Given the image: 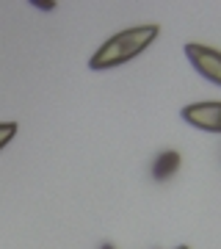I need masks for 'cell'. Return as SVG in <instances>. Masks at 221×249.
I'll list each match as a JSON object with an SVG mask.
<instances>
[{
	"label": "cell",
	"instance_id": "cell-1",
	"mask_svg": "<svg viewBox=\"0 0 221 249\" xmlns=\"http://www.w3.org/2000/svg\"><path fill=\"white\" fill-rule=\"evenodd\" d=\"M160 36V28L158 25H136V28H124L119 34H114L108 42L91 53L88 58V70L91 72H108V70H116L122 64L138 58V55L147 50V47Z\"/></svg>",
	"mask_w": 221,
	"mask_h": 249
},
{
	"label": "cell",
	"instance_id": "cell-2",
	"mask_svg": "<svg viewBox=\"0 0 221 249\" xmlns=\"http://www.w3.org/2000/svg\"><path fill=\"white\" fill-rule=\"evenodd\" d=\"M186 55H188V61H191V67H194L204 80L221 86V53L216 47L199 45V42H188Z\"/></svg>",
	"mask_w": 221,
	"mask_h": 249
},
{
	"label": "cell",
	"instance_id": "cell-3",
	"mask_svg": "<svg viewBox=\"0 0 221 249\" xmlns=\"http://www.w3.org/2000/svg\"><path fill=\"white\" fill-rule=\"evenodd\" d=\"M183 122L204 130V133H221V103H191L180 111Z\"/></svg>",
	"mask_w": 221,
	"mask_h": 249
},
{
	"label": "cell",
	"instance_id": "cell-4",
	"mask_svg": "<svg viewBox=\"0 0 221 249\" xmlns=\"http://www.w3.org/2000/svg\"><path fill=\"white\" fill-rule=\"evenodd\" d=\"M180 152L174 150H166V152H160L158 158L152 160V178L158 180V183H166L169 178H174L177 169H180Z\"/></svg>",
	"mask_w": 221,
	"mask_h": 249
},
{
	"label": "cell",
	"instance_id": "cell-5",
	"mask_svg": "<svg viewBox=\"0 0 221 249\" xmlns=\"http://www.w3.org/2000/svg\"><path fill=\"white\" fill-rule=\"evenodd\" d=\"M14 136H17V122H0V150L9 147Z\"/></svg>",
	"mask_w": 221,
	"mask_h": 249
},
{
	"label": "cell",
	"instance_id": "cell-6",
	"mask_svg": "<svg viewBox=\"0 0 221 249\" xmlns=\"http://www.w3.org/2000/svg\"><path fill=\"white\" fill-rule=\"evenodd\" d=\"M102 249H114V247H111V244H105V247H102Z\"/></svg>",
	"mask_w": 221,
	"mask_h": 249
},
{
	"label": "cell",
	"instance_id": "cell-7",
	"mask_svg": "<svg viewBox=\"0 0 221 249\" xmlns=\"http://www.w3.org/2000/svg\"><path fill=\"white\" fill-rule=\"evenodd\" d=\"M177 249H188V247H177Z\"/></svg>",
	"mask_w": 221,
	"mask_h": 249
}]
</instances>
